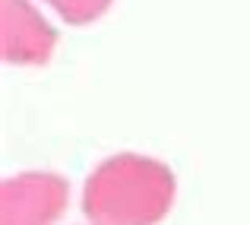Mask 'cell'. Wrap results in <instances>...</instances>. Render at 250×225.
<instances>
[{"instance_id": "1", "label": "cell", "mask_w": 250, "mask_h": 225, "mask_svg": "<svg viewBox=\"0 0 250 225\" xmlns=\"http://www.w3.org/2000/svg\"><path fill=\"white\" fill-rule=\"evenodd\" d=\"M174 171L140 152H117L95 165L83 187L92 225H159L174 206Z\"/></svg>"}, {"instance_id": "2", "label": "cell", "mask_w": 250, "mask_h": 225, "mask_svg": "<svg viewBox=\"0 0 250 225\" xmlns=\"http://www.w3.org/2000/svg\"><path fill=\"white\" fill-rule=\"evenodd\" d=\"M70 184L54 171H22L0 184V225H57Z\"/></svg>"}, {"instance_id": "3", "label": "cell", "mask_w": 250, "mask_h": 225, "mask_svg": "<svg viewBox=\"0 0 250 225\" xmlns=\"http://www.w3.org/2000/svg\"><path fill=\"white\" fill-rule=\"evenodd\" d=\"M57 48V32L25 0H0V54L16 67H42Z\"/></svg>"}, {"instance_id": "4", "label": "cell", "mask_w": 250, "mask_h": 225, "mask_svg": "<svg viewBox=\"0 0 250 225\" xmlns=\"http://www.w3.org/2000/svg\"><path fill=\"white\" fill-rule=\"evenodd\" d=\"M54 6V13L70 25H89L95 19H102L111 10L114 0H44Z\"/></svg>"}]
</instances>
